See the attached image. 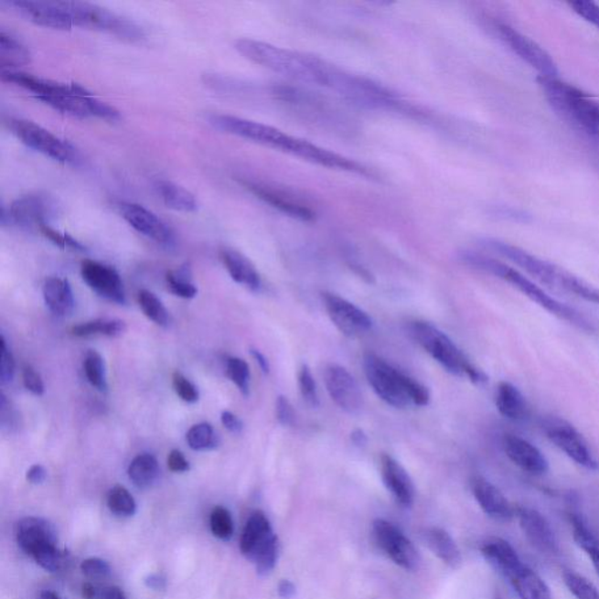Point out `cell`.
I'll use <instances>...</instances> for the list:
<instances>
[{
    "label": "cell",
    "instance_id": "obj_42",
    "mask_svg": "<svg viewBox=\"0 0 599 599\" xmlns=\"http://www.w3.org/2000/svg\"><path fill=\"white\" fill-rule=\"evenodd\" d=\"M226 374L237 385L242 395L249 396L251 374L249 364L244 359L239 358H229L228 364H226Z\"/></svg>",
    "mask_w": 599,
    "mask_h": 599
},
{
    "label": "cell",
    "instance_id": "obj_52",
    "mask_svg": "<svg viewBox=\"0 0 599 599\" xmlns=\"http://www.w3.org/2000/svg\"><path fill=\"white\" fill-rule=\"evenodd\" d=\"M23 382L25 388L36 396H43L45 392V384L39 372H37L31 366H27L23 370Z\"/></svg>",
    "mask_w": 599,
    "mask_h": 599
},
{
    "label": "cell",
    "instance_id": "obj_22",
    "mask_svg": "<svg viewBox=\"0 0 599 599\" xmlns=\"http://www.w3.org/2000/svg\"><path fill=\"white\" fill-rule=\"evenodd\" d=\"M472 492L481 509L489 518L500 522H508L514 518L515 510L508 498L485 477L476 476L472 480Z\"/></svg>",
    "mask_w": 599,
    "mask_h": 599
},
{
    "label": "cell",
    "instance_id": "obj_5",
    "mask_svg": "<svg viewBox=\"0 0 599 599\" xmlns=\"http://www.w3.org/2000/svg\"><path fill=\"white\" fill-rule=\"evenodd\" d=\"M460 258L466 265L475 268V270L485 272V273L504 280L510 286L521 292L523 295H526L528 299L538 304L540 307L546 309L547 312L561 318V320L567 321L568 324L575 326L578 329L584 330V332H594V328L592 322L586 320L580 312L549 295L541 287L528 279L521 272L515 270V268L496 261V259L475 252H464L460 255Z\"/></svg>",
    "mask_w": 599,
    "mask_h": 599
},
{
    "label": "cell",
    "instance_id": "obj_38",
    "mask_svg": "<svg viewBox=\"0 0 599 599\" xmlns=\"http://www.w3.org/2000/svg\"><path fill=\"white\" fill-rule=\"evenodd\" d=\"M107 505L117 517H133L136 513V502L123 486H115L108 493Z\"/></svg>",
    "mask_w": 599,
    "mask_h": 599
},
{
    "label": "cell",
    "instance_id": "obj_58",
    "mask_svg": "<svg viewBox=\"0 0 599 599\" xmlns=\"http://www.w3.org/2000/svg\"><path fill=\"white\" fill-rule=\"evenodd\" d=\"M99 599H127L123 590L117 586H108L100 592Z\"/></svg>",
    "mask_w": 599,
    "mask_h": 599
},
{
    "label": "cell",
    "instance_id": "obj_29",
    "mask_svg": "<svg viewBox=\"0 0 599 599\" xmlns=\"http://www.w3.org/2000/svg\"><path fill=\"white\" fill-rule=\"evenodd\" d=\"M46 305L57 316H67L73 312L75 301L69 280L51 276L43 286Z\"/></svg>",
    "mask_w": 599,
    "mask_h": 599
},
{
    "label": "cell",
    "instance_id": "obj_8",
    "mask_svg": "<svg viewBox=\"0 0 599 599\" xmlns=\"http://www.w3.org/2000/svg\"><path fill=\"white\" fill-rule=\"evenodd\" d=\"M73 27L106 32L128 41L141 40L144 32L137 24L107 8L86 2H66Z\"/></svg>",
    "mask_w": 599,
    "mask_h": 599
},
{
    "label": "cell",
    "instance_id": "obj_43",
    "mask_svg": "<svg viewBox=\"0 0 599 599\" xmlns=\"http://www.w3.org/2000/svg\"><path fill=\"white\" fill-rule=\"evenodd\" d=\"M212 534L223 541L232 538L234 526L231 514L224 507H216L209 518Z\"/></svg>",
    "mask_w": 599,
    "mask_h": 599
},
{
    "label": "cell",
    "instance_id": "obj_21",
    "mask_svg": "<svg viewBox=\"0 0 599 599\" xmlns=\"http://www.w3.org/2000/svg\"><path fill=\"white\" fill-rule=\"evenodd\" d=\"M52 209L53 204L48 197L39 194L27 195L11 204L8 209V220L22 228L37 226L39 229L41 225L48 224Z\"/></svg>",
    "mask_w": 599,
    "mask_h": 599
},
{
    "label": "cell",
    "instance_id": "obj_63",
    "mask_svg": "<svg viewBox=\"0 0 599 599\" xmlns=\"http://www.w3.org/2000/svg\"><path fill=\"white\" fill-rule=\"evenodd\" d=\"M351 441L358 446H364L367 444V435L362 430H355L351 433Z\"/></svg>",
    "mask_w": 599,
    "mask_h": 599
},
{
    "label": "cell",
    "instance_id": "obj_19",
    "mask_svg": "<svg viewBox=\"0 0 599 599\" xmlns=\"http://www.w3.org/2000/svg\"><path fill=\"white\" fill-rule=\"evenodd\" d=\"M120 213L133 229L157 244L170 245L174 241L173 232L167 225L150 209L135 203H121Z\"/></svg>",
    "mask_w": 599,
    "mask_h": 599
},
{
    "label": "cell",
    "instance_id": "obj_41",
    "mask_svg": "<svg viewBox=\"0 0 599 599\" xmlns=\"http://www.w3.org/2000/svg\"><path fill=\"white\" fill-rule=\"evenodd\" d=\"M563 581L569 592L577 599H599L596 586L580 573L567 571L563 573Z\"/></svg>",
    "mask_w": 599,
    "mask_h": 599
},
{
    "label": "cell",
    "instance_id": "obj_7",
    "mask_svg": "<svg viewBox=\"0 0 599 599\" xmlns=\"http://www.w3.org/2000/svg\"><path fill=\"white\" fill-rule=\"evenodd\" d=\"M409 330L414 341L450 374L467 377L475 384L487 382L485 372L469 361L467 356L437 326L430 322L416 321Z\"/></svg>",
    "mask_w": 599,
    "mask_h": 599
},
{
    "label": "cell",
    "instance_id": "obj_3",
    "mask_svg": "<svg viewBox=\"0 0 599 599\" xmlns=\"http://www.w3.org/2000/svg\"><path fill=\"white\" fill-rule=\"evenodd\" d=\"M544 98L599 169V102L557 78L538 77Z\"/></svg>",
    "mask_w": 599,
    "mask_h": 599
},
{
    "label": "cell",
    "instance_id": "obj_13",
    "mask_svg": "<svg viewBox=\"0 0 599 599\" xmlns=\"http://www.w3.org/2000/svg\"><path fill=\"white\" fill-rule=\"evenodd\" d=\"M3 5L24 16L39 27L69 31L73 27L72 18L66 6V2H49V0H11Z\"/></svg>",
    "mask_w": 599,
    "mask_h": 599
},
{
    "label": "cell",
    "instance_id": "obj_1",
    "mask_svg": "<svg viewBox=\"0 0 599 599\" xmlns=\"http://www.w3.org/2000/svg\"><path fill=\"white\" fill-rule=\"evenodd\" d=\"M234 48L254 64L295 81L325 88L356 106L368 109L400 106V100L387 87L347 72L324 59L253 39H239Z\"/></svg>",
    "mask_w": 599,
    "mask_h": 599
},
{
    "label": "cell",
    "instance_id": "obj_30",
    "mask_svg": "<svg viewBox=\"0 0 599 599\" xmlns=\"http://www.w3.org/2000/svg\"><path fill=\"white\" fill-rule=\"evenodd\" d=\"M509 583L520 599H552L551 589L546 582L526 564L509 581Z\"/></svg>",
    "mask_w": 599,
    "mask_h": 599
},
{
    "label": "cell",
    "instance_id": "obj_24",
    "mask_svg": "<svg viewBox=\"0 0 599 599\" xmlns=\"http://www.w3.org/2000/svg\"><path fill=\"white\" fill-rule=\"evenodd\" d=\"M380 472L385 487L401 506L409 508L414 500V487L412 477L396 459L389 455L380 458Z\"/></svg>",
    "mask_w": 599,
    "mask_h": 599
},
{
    "label": "cell",
    "instance_id": "obj_18",
    "mask_svg": "<svg viewBox=\"0 0 599 599\" xmlns=\"http://www.w3.org/2000/svg\"><path fill=\"white\" fill-rule=\"evenodd\" d=\"M517 515L523 534H525L531 546L538 549L542 554H559V540H557L551 523L541 513L529 508V507H520L517 510Z\"/></svg>",
    "mask_w": 599,
    "mask_h": 599
},
{
    "label": "cell",
    "instance_id": "obj_14",
    "mask_svg": "<svg viewBox=\"0 0 599 599\" xmlns=\"http://www.w3.org/2000/svg\"><path fill=\"white\" fill-rule=\"evenodd\" d=\"M374 535L377 544L390 559L405 571H416L421 564L417 549L406 536L392 523L377 519L374 522Z\"/></svg>",
    "mask_w": 599,
    "mask_h": 599
},
{
    "label": "cell",
    "instance_id": "obj_33",
    "mask_svg": "<svg viewBox=\"0 0 599 599\" xmlns=\"http://www.w3.org/2000/svg\"><path fill=\"white\" fill-rule=\"evenodd\" d=\"M31 53L25 46L2 29L0 32V66L2 70H16L31 62Z\"/></svg>",
    "mask_w": 599,
    "mask_h": 599
},
{
    "label": "cell",
    "instance_id": "obj_23",
    "mask_svg": "<svg viewBox=\"0 0 599 599\" xmlns=\"http://www.w3.org/2000/svg\"><path fill=\"white\" fill-rule=\"evenodd\" d=\"M16 542L22 551L32 556L39 549L58 543L57 531L48 521L40 518H25L16 523Z\"/></svg>",
    "mask_w": 599,
    "mask_h": 599
},
{
    "label": "cell",
    "instance_id": "obj_34",
    "mask_svg": "<svg viewBox=\"0 0 599 599\" xmlns=\"http://www.w3.org/2000/svg\"><path fill=\"white\" fill-rule=\"evenodd\" d=\"M129 479L138 488H149L159 476V464L153 455L142 454L134 458L128 468Z\"/></svg>",
    "mask_w": 599,
    "mask_h": 599
},
{
    "label": "cell",
    "instance_id": "obj_16",
    "mask_svg": "<svg viewBox=\"0 0 599 599\" xmlns=\"http://www.w3.org/2000/svg\"><path fill=\"white\" fill-rule=\"evenodd\" d=\"M81 275L83 282L103 299L117 305H124L127 301L123 279L115 268L94 261H85L81 265Z\"/></svg>",
    "mask_w": 599,
    "mask_h": 599
},
{
    "label": "cell",
    "instance_id": "obj_26",
    "mask_svg": "<svg viewBox=\"0 0 599 599\" xmlns=\"http://www.w3.org/2000/svg\"><path fill=\"white\" fill-rule=\"evenodd\" d=\"M275 534L272 530L271 523L262 512H254L247 521L241 539V551L242 555L251 561L267 546Z\"/></svg>",
    "mask_w": 599,
    "mask_h": 599
},
{
    "label": "cell",
    "instance_id": "obj_45",
    "mask_svg": "<svg viewBox=\"0 0 599 599\" xmlns=\"http://www.w3.org/2000/svg\"><path fill=\"white\" fill-rule=\"evenodd\" d=\"M278 557L279 541L278 538L274 536V538L267 543V546L259 552L253 561L255 567H257L259 575L265 576L273 571L276 562H278Z\"/></svg>",
    "mask_w": 599,
    "mask_h": 599
},
{
    "label": "cell",
    "instance_id": "obj_51",
    "mask_svg": "<svg viewBox=\"0 0 599 599\" xmlns=\"http://www.w3.org/2000/svg\"><path fill=\"white\" fill-rule=\"evenodd\" d=\"M81 572L90 578H104L111 573V567L102 559H87L81 563Z\"/></svg>",
    "mask_w": 599,
    "mask_h": 599
},
{
    "label": "cell",
    "instance_id": "obj_2",
    "mask_svg": "<svg viewBox=\"0 0 599 599\" xmlns=\"http://www.w3.org/2000/svg\"><path fill=\"white\" fill-rule=\"evenodd\" d=\"M208 120L209 123L218 131L278 150V152L311 162L313 165L347 171V173L371 176L367 167L359 165L358 162L329 152V150L313 144L303 138L288 135L272 125L226 114H212L208 117Z\"/></svg>",
    "mask_w": 599,
    "mask_h": 599
},
{
    "label": "cell",
    "instance_id": "obj_28",
    "mask_svg": "<svg viewBox=\"0 0 599 599\" xmlns=\"http://www.w3.org/2000/svg\"><path fill=\"white\" fill-rule=\"evenodd\" d=\"M497 412L512 422H526L530 410L525 396L515 385L509 382L498 383L496 393Z\"/></svg>",
    "mask_w": 599,
    "mask_h": 599
},
{
    "label": "cell",
    "instance_id": "obj_10",
    "mask_svg": "<svg viewBox=\"0 0 599 599\" xmlns=\"http://www.w3.org/2000/svg\"><path fill=\"white\" fill-rule=\"evenodd\" d=\"M541 427L549 441L572 462L589 471H598L599 463L592 448L571 423L563 418L551 416L542 419Z\"/></svg>",
    "mask_w": 599,
    "mask_h": 599
},
{
    "label": "cell",
    "instance_id": "obj_56",
    "mask_svg": "<svg viewBox=\"0 0 599 599\" xmlns=\"http://www.w3.org/2000/svg\"><path fill=\"white\" fill-rule=\"evenodd\" d=\"M220 419L221 423H223V425L230 431V433H241L242 429H244V424H242L241 419L232 412H224L221 413Z\"/></svg>",
    "mask_w": 599,
    "mask_h": 599
},
{
    "label": "cell",
    "instance_id": "obj_54",
    "mask_svg": "<svg viewBox=\"0 0 599 599\" xmlns=\"http://www.w3.org/2000/svg\"><path fill=\"white\" fill-rule=\"evenodd\" d=\"M166 283L170 291L175 295L183 297V299H194L197 293H198V289H197L194 283L177 282V280L171 279L169 276H166Z\"/></svg>",
    "mask_w": 599,
    "mask_h": 599
},
{
    "label": "cell",
    "instance_id": "obj_62",
    "mask_svg": "<svg viewBox=\"0 0 599 599\" xmlns=\"http://www.w3.org/2000/svg\"><path fill=\"white\" fill-rule=\"evenodd\" d=\"M100 592L93 584L86 583L82 586V596L85 599H99Z\"/></svg>",
    "mask_w": 599,
    "mask_h": 599
},
{
    "label": "cell",
    "instance_id": "obj_53",
    "mask_svg": "<svg viewBox=\"0 0 599 599\" xmlns=\"http://www.w3.org/2000/svg\"><path fill=\"white\" fill-rule=\"evenodd\" d=\"M276 419L283 426H293L295 422L294 409L287 397L279 396L275 404Z\"/></svg>",
    "mask_w": 599,
    "mask_h": 599
},
{
    "label": "cell",
    "instance_id": "obj_60",
    "mask_svg": "<svg viewBox=\"0 0 599 599\" xmlns=\"http://www.w3.org/2000/svg\"><path fill=\"white\" fill-rule=\"evenodd\" d=\"M295 594V586L293 585L292 582L283 581L279 584V594L283 598H292Z\"/></svg>",
    "mask_w": 599,
    "mask_h": 599
},
{
    "label": "cell",
    "instance_id": "obj_61",
    "mask_svg": "<svg viewBox=\"0 0 599 599\" xmlns=\"http://www.w3.org/2000/svg\"><path fill=\"white\" fill-rule=\"evenodd\" d=\"M251 355L253 356V358L257 361L262 370L265 372V374H268V372H270V363H268L265 355H262L261 351L257 349H251Z\"/></svg>",
    "mask_w": 599,
    "mask_h": 599
},
{
    "label": "cell",
    "instance_id": "obj_37",
    "mask_svg": "<svg viewBox=\"0 0 599 599\" xmlns=\"http://www.w3.org/2000/svg\"><path fill=\"white\" fill-rule=\"evenodd\" d=\"M138 304L144 316L153 321L154 324L161 326H167L170 325L169 312L166 311L165 305L158 299L153 292L142 289L138 293Z\"/></svg>",
    "mask_w": 599,
    "mask_h": 599
},
{
    "label": "cell",
    "instance_id": "obj_9",
    "mask_svg": "<svg viewBox=\"0 0 599 599\" xmlns=\"http://www.w3.org/2000/svg\"><path fill=\"white\" fill-rule=\"evenodd\" d=\"M5 124L8 131L20 142L37 153L61 163H74L78 159L77 150L73 145L32 121L11 117L5 121Z\"/></svg>",
    "mask_w": 599,
    "mask_h": 599
},
{
    "label": "cell",
    "instance_id": "obj_35",
    "mask_svg": "<svg viewBox=\"0 0 599 599\" xmlns=\"http://www.w3.org/2000/svg\"><path fill=\"white\" fill-rule=\"evenodd\" d=\"M127 329L123 321L121 320H108V318H98V320L83 322L78 326H73L72 334L77 337H96V335H103L108 337H119L123 335Z\"/></svg>",
    "mask_w": 599,
    "mask_h": 599
},
{
    "label": "cell",
    "instance_id": "obj_12",
    "mask_svg": "<svg viewBox=\"0 0 599 599\" xmlns=\"http://www.w3.org/2000/svg\"><path fill=\"white\" fill-rule=\"evenodd\" d=\"M322 303H324L330 321L345 337L355 338L371 330V317L350 301L343 299L334 293L324 292L322 293Z\"/></svg>",
    "mask_w": 599,
    "mask_h": 599
},
{
    "label": "cell",
    "instance_id": "obj_47",
    "mask_svg": "<svg viewBox=\"0 0 599 599\" xmlns=\"http://www.w3.org/2000/svg\"><path fill=\"white\" fill-rule=\"evenodd\" d=\"M39 231L43 233L48 241H51L54 244L60 247V249H70L80 251V252L86 251V247L80 244V242L75 241L73 237H70V234L58 231V230H54L48 224L41 225Z\"/></svg>",
    "mask_w": 599,
    "mask_h": 599
},
{
    "label": "cell",
    "instance_id": "obj_57",
    "mask_svg": "<svg viewBox=\"0 0 599 599\" xmlns=\"http://www.w3.org/2000/svg\"><path fill=\"white\" fill-rule=\"evenodd\" d=\"M27 480L33 485H41L48 477V472L44 466L41 465H33L31 468L28 469L27 475Z\"/></svg>",
    "mask_w": 599,
    "mask_h": 599
},
{
    "label": "cell",
    "instance_id": "obj_17",
    "mask_svg": "<svg viewBox=\"0 0 599 599\" xmlns=\"http://www.w3.org/2000/svg\"><path fill=\"white\" fill-rule=\"evenodd\" d=\"M241 183L259 199L288 216L304 221L313 220L316 217V212L307 204L301 202L295 196L282 188L266 183L250 181V179H241Z\"/></svg>",
    "mask_w": 599,
    "mask_h": 599
},
{
    "label": "cell",
    "instance_id": "obj_25",
    "mask_svg": "<svg viewBox=\"0 0 599 599\" xmlns=\"http://www.w3.org/2000/svg\"><path fill=\"white\" fill-rule=\"evenodd\" d=\"M481 554L485 557L494 571L508 580L517 575L523 568L520 556L512 547V544L500 538H492L484 542Z\"/></svg>",
    "mask_w": 599,
    "mask_h": 599
},
{
    "label": "cell",
    "instance_id": "obj_36",
    "mask_svg": "<svg viewBox=\"0 0 599 599\" xmlns=\"http://www.w3.org/2000/svg\"><path fill=\"white\" fill-rule=\"evenodd\" d=\"M573 539L578 547L585 551V554L592 560L593 565L599 576V541L596 536L592 533L585 522L578 515L572 517Z\"/></svg>",
    "mask_w": 599,
    "mask_h": 599
},
{
    "label": "cell",
    "instance_id": "obj_31",
    "mask_svg": "<svg viewBox=\"0 0 599 599\" xmlns=\"http://www.w3.org/2000/svg\"><path fill=\"white\" fill-rule=\"evenodd\" d=\"M425 542L433 554L437 555L444 563L450 565L452 568H456L462 563V554H460L459 548L446 530L441 529V528H431V529L426 530Z\"/></svg>",
    "mask_w": 599,
    "mask_h": 599
},
{
    "label": "cell",
    "instance_id": "obj_20",
    "mask_svg": "<svg viewBox=\"0 0 599 599\" xmlns=\"http://www.w3.org/2000/svg\"><path fill=\"white\" fill-rule=\"evenodd\" d=\"M502 446L510 462L522 471L533 476L546 475L549 469L548 460L542 452L533 444L519 435L506 434Z\"/></svg>",
    "mask_w": 599,
    "mask_h": 599
},
{
    "label": "cell",
    "instance_id": "obj_15",
    "mask_svg": "<svg viewBox=\"0 0 599 599\" xmlns=\"http://www.w3.org/2000/svg\"><path fill=\"white\" fill-rule=\"evenodd\" d=\"M326 392L343 412L355 414L363 408V395L354 376L339 364H329L325 369Z\"/></svg>",
    "mask_w": 599,
    "mask_h": 599
},
{
    "label": "cell",
    "instance_id": "obj_11",
    "mask_svg": "<svg viewBox=\"0 0 599 599\" xmlns=\"http://www.w3.org/2000/svg\"><path fill=\"white\" fill-rule=\"evenodd\" d=\"M492 29L497 39L528 65L538 70L540 77L557 78L559 70L551 54L544 51L541 46L536 44L530 37L522 35L508 24L501 22H494Z\"/></svg>",
    "mask_w": 599,
    "mask_h": 599
},
{
    "label": "cell",
    "instance_id": "obj_40",
    "mask_svg": "<svg viewBox=\"0 0 599 599\" xmlns=\"http://www.w3.org/2000/svg\"><path fill=\"white\" fill-rule=\"evenodd\" d=\"M187 441L194 451L212 450L218 445L217 434L209 423L192 426L187 434Z\"/></svg>",
    "mask_w": 599,
    "mask_h": 599
},
{
    "label": "cell",
    "instance_id": "obj_46",
    "mask_svg": "<svg viewBox=\"0 0 599 599\" xmlns=\"http://www.w3.org/2000/svg\"><path fill=\"white\" fill-rule=\"evenodd\" d=\"M32 557L44 571L48 572L60 571L62 562H64L62 561L61 551H59L57 544H51V546L39 549Z\"/></svg>",
    "mask_w": 599,
    "mask_h": 599
},
{
    "label": "cell",
    "instance_id": "obj_32",
    "mask_svg": "<svg viewBox=\"0 0 599 599\" xmlns=\"http://www.w3.org/2000/svg\"><path fill=\"white\" fill-rule=\"evenodd\" d=\"M156 190L163 203L167 208L181 212H195L198 209L194 194L187 190L186 187L170 181H158Z\"/></svg>",
    "mask_w": 599,
    "mask_h": 599
},
{
    "label": "cell",
    "instance_id": "obj_49",
    "mask_svg": "<svg viewBox=\"0 0 599 599\" xmlns=\"http://www.w3.org/2000/svg\"><path fill=\"white\" fill-rule=\"evenodd\" d=\"M16 362L8 349L5 337H0V380L3 384L11 383L15 379Z\"/></svg>",
    "mask_w": 599,
    "mask_h": 599
},
{
    "label": "cell",
    "instance_id": "obj_6",
    "mask_svg": "<svg viewBox=\"0 0 599 599\" xmlns=\"http://www.w3.org/2000/svg\"><path fill=\"white\" fill-rule=\"evenodd\" d=\"M364 374L372 390L385 403L396 409L410 405L426 406L430 403V392L424 385L376 354H367L363 358Z\"/></svg>",
    "mask_w": 599,
    "mask_h": 599
},
{
    "label": "cell",
    "instance_id": "obj_27",
    "mask_svg": "<svg viewBox=\"0 0 599 599\" xmlns=\"http://www.w3.org/2000/svg\"><path fill=\"white\" fill-rule=\"evenodd\" d=\"M221 261L234 282L242 284L251 291H259L262 287L261 274L253 263L244 254L236 250L221 251Z\"/></svg>",
    "mask_w": 599,
    "mask_h": 599
},
{
    "label": "cell",
    "instance_id": "obj_39",
    "mask_svg": "<svg viewBox=\"0 0 599 599\" xmlns=\"http://www.w3.org/2000/svg\"><path fill=\"white\" fill-rule=\"evenodd\" d=\"M83 370H85L88 382L94 388L100 391L107 390L106 367H104L102 356L98 351H88L85 361H83Z\"/></svg>",
    "mask_w": 599,
    "mask_h": 599
},
{
    "label": "cell",
    "instance_id": "obj_4",
    "mask_svg": "<svg viewBox=\"0 0 599 599\" xmlns=\"http://www.w3.org/2000/svg\"><path fill=\"white\" fill-rule=\"evenodd\" d=\"M485 247L493 251L507 261L512 262L514 265L521 268L531 278L546 286L571 293V294L582 297L589 303L599 305V289L585 283L584 280L573 275L571 272L556 266L555 263L543 261L520 247L508 244L496 239H486L483 242Z\"/></svg>",
    "mask_w": 599,
    "mask_h": 599
},
{
    "label": "cell",
    "instance_id": "obj_50",
    "mask_svg": "<svg viewBox=\"0 0 599 599\" xmlns=\"http://www.w3.org/2000/svg\"><path fill=\"white\" fill-rule=\"evenodd\" d=\"M572 11L575 12L585 22L593 24L599 29V5L592 0H575L571 3Z\"/></svg>",
    "mask_w": 599,
    "mask_h": 599
},
{
    "label": "cell",
    "instance_id": "obj_55",
    "mask_svg": "<svg viewBox=\"0 0 599 599\" xmlns=\"http://www.w3.org/2000/svg\"><path fill=\"white\" fill-rule=\"evenodd\" d=\"M167 466H169L171 472L175 473H184L190 469V464H188L182 452L178 450L170 452L169 456H167Z\"/></svg>",
    "mask_w": 599,
    "mask_h": 599
},
{
    "label": "cell",
    "instance_id": "obj_59",
    "mask_svg": "<svg viewBox=\"0 0 599 599\" xmlns=\"http://www.w3.org/2000/svg\"><path fill=\"white\" fill-rule=\"evenodd\" d=\"M145 585L153 590L165 589L166 588L165 577H162L161 575H156V573H154V575H149L148 577L145 578Z\"/></svg>",
    "mask_w": 599,
    "mask_h": 599
},
{
    "label": "cell",
    "instance_id": "obj_48",
    "mask_svg": "<svg viewBox=\"0 0 599 599\" xmlns=\"http://www.w3.org/2000/svg\"><path fill=\"white\" fill-rule=\"evenodd\" d=\"M174 390L177 396L187 403H196L199 400V391L196 385L182 375L181 372H175L173 375Z\"/></svg>",
    "mask_w": 599,
    "mask_h": 599
},
{
    "label": "cell",
    "instance_id": "obj_64",
    "mask_svg": "<svg viewBox=\"0 0 599 599\" xmlns=\"http://www.w3.org/2000/svg\"><path fill=\"white\" fill-rule=\"evenodd\" d=\"M40 599H61V598L59 597L57 594H54L52 592H45L41 594Z\"/></svg>",
    "mask_w": 599,
    "mask_h": 599
},
{
    "label": "cell",
    "instance_id": "obj_44",
    "mask_svg": "<svg viewBox=\"0 0 599 599\" xmlns=\"http://www.w3.org/2000/svg\"><path fill=\"white\" fill-rule=\"evenodd\" d=\"M297 382H299V390L305 403L311 408H317L320 405V400H318L316 380H314L311 369L305 364L300 369Z\"/></svg>",
    "mask_w": 599,
    "mask_h": 599
}]
</instances>
